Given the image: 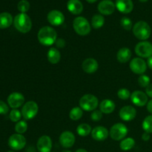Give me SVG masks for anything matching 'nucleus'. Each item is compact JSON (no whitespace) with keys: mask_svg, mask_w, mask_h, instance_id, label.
Listing matches in <instances>:
<instances>
[{"mask_svg":"<svg viewBox=\"0 0 152 152\" xmlns=\"http://www.w3.org/2000/svg\"><path fill=\"white\" fill-rule=\"evenodd\" d=\"M27 130H28V124L24 120L19 121L15 126V131L17 134H22L25 133Z\"/></svg>","mask_w":152,"mask_h":152,"instance_id":"obj_31","label":"nucleus"},{"mask_svg":"<svg viewBox=\"0 0 152 152\" xmlns=\"http://www.w3.org/2000/svg\"><path fill=\"white\" fill-rule=\"evenodd\" d=\"M109 132L106 128L103 126H96L92 129L91 137L96 141H103L108 138Z\"/></svg>","mask_w":152,"mask_h":152,"instance_id":"obj_18","label":"nucleus"},{"mask_svg":"<svg viewBox=\"0 0 152 152\" xmlns=\"http://www.w3.org/2000/svg\"><path fill=\"white\" fill-rule=\"evenodd\" d=\"M37 149L39 152H50L52 149V140L47 135H43L39 138L37 143Z\"/></svg>","mask_w":152,"mask_h":152,"instance_id":"obj_15","label":"nucleus"},{"mask_svg":"<svg viewBox=\"0 0 152 152\" xmlns=\"http://www.w3.org/2000/svg\"><path fill=\"white\" fill-rule=\"evenodd\" d=\"M115 103L112 100L109 99H103L100 102L99 105V109L102 114H111L115 110Z\"/></svg>","mask_w":152,"mask_h":152,"instance_id":"obj_22","label":"nucleus"},{"mask_svg":"<svg viewBox=\"0 0 152 152\" xmlns=\"http://www.w3.org/2000/svg\"><path fill=\"white\" fill-rule=\"evenodd\" d=\"M142 129L148 134L152 133V115H149L144 119L142 122Z\"/></svg>","mask_w":152,"mask_h":152,"instance_id":"obj_30","label":"nucleus"},{"mask_svg":"<svg viewBox=\"0 0 152 152\" xmlns=\"http://www.w3.org/2000/svg\"><path fill=\"white\" fill-rule=\"evenodd\" d=\"M120 25L123 27V29L126 31H130L132 29V21L128 17H123L120 20Z\"/></svg>","mask_w":152,"mask_h":152,"instance_id":"obj_33","label":"nucleus"},{"mask_svg":"<svg viewBox=\"0 0 152 152\" xmlns=\"http://www.w3.org/2000/svg\"><path fill=\"white\" fill-rule=\"evenodd\" d=\"M145 94H147V96L152 98V83H151V84L145 88Z\"/></svg>","mask_w":152,"mask_h":152,"instance_id":"obj_40","label":"nucleus"},{"mask_svg":"<svg viewBox=\"0 0 152 152\" xmlns=\"http://www.w3.org/2000/svg\"><path fill=\"white\" fill-rule=\"evenodd\" d=\"M131 100L134 105L138 107L145 106L148 103V96L141 91H135L131 95Z\"/></svg>","mask_w":152,"mask_h":152,"instance_id":"obj_13","label":"nucleus"},{"mask_svg":"<svg viewBox=\"0 0 152 152\" xmlns=\"http://www.w3.org/2000/svg\"><path fill=\"white\" fill-rule=\"evenodd\" d=\"M128 134V129L126 125L121 123L114 124L111 127L109 135L114 140L119 141L123 140Z\"/></svg>","mask_w":152,"mask_h":152,"instance_id":"obj_6","label":"nucleus"},{"mask_svg":"<svg viewBox=\"0 0 152 152\" xmlns=\"http://www.w3.org/2000/svg\"><path fill=\"white\" fill-rule=\"evenodd\" d=\"M55 44H56V47L57 48H64L65 46V39H63L59 38L56 39Z\"/></svg>","mask_w":152,"mask_h":152,"instance_id":"obj_39","label":"nucleus"},{"mask_svg":"<svg viewBox=\"0 0 152 152\" xmlns=\"http://www.w3.org/2000/svg\"><path fill=\"white\" fill-rule=\"evenodd\" d=\"M116 7L123 13H131L134 8V4L132 0H116Z\"/></svg>","mask_w":152,"mask_h":152,"instance_id":"obj_20","label":"nucleus"},{"mask_svg":"<svg viewBox=\"0 0 152 152\" xmlns=\"http://www.w3.org/2000/svg\"><path fill=\"white\" fill-rule=\"evenodd\" d=\"M105 23V18L101 14H95L91 19V25L94 29L102 28Z\"/></svg>","mask_w":152,"mask_h":152,"instance_id":"obj_26","label":"nucleus"},{"mask_svg":"<svg viewBox=\"0 0 152 152\" xmlns=\"http://www.w3.org/2000/svg\"><path fill=\"white\" fill-rule=\"evenodd\" d=\"M98 10L102 15H111L114 12L116 5L111 0H102L98 4Z\"/></svg>","mask_w":152,"mask_h":152,"instance_id":"obj_16","label":"nucleus"},{"mask_svg":"<svg viewBox=\"0 0 152 152\" xmlns=\"http://www.w3.org/2000/svg\"><path fill=\"white\" fill-rule=\"evenodd\" d=\"M13 22V16L7 12L0 13V29H5L9 28Z\"/></svg>","mask_w":152,"mask_h":152,"instance_id":"obj_24","label":"nucleus"},{"mask_svg":"<svg viewBox=\"0 0 152 152\" xmlns=\"http://www.w3.org/2000/svg\"><path fill=\"white\" fill-rule=\"evenodd\" d=\"M39 111V106L34 101H28L22 108V115L26 120L34 119L37 116Z\"/></svg>","mask_w":152,"mask_h":152,"instance_id":"obj_7","label":"nucleus"},{"mask_svg":"<svg viewBox=\"0 0 152 152\" xmlns=\"http://www.w3.org/2000/svg\"><path fill=\"white\" fill-rule=\"evenodd\" d=\"M132 57V51L128 48L124 47L120 48L117 53V59L121 63L129 62Z\"/></svg>","mask_w":152,"mask_h":152,"instance_id":"obj_23","label":"nucleus"},{"mask_svg":"<svg viewBox=\"0 0 152 152\" xmlns=\"http://www.w3.org/2000/svg\"><path fill=\"white\" fill-rule=\"evenodd\" d=\"M7 152H13V151H7Z\"/></svg>","mask_w":152,"mask_h":152,"instance_id":"obj_48","label":"nucleus"},{"mask_svg":"<svg viewBox=\"0 0 152 152\" xmlns=\"http://www.w3.org/2000/svg\"><path fill=\"white\" fill-rule=\"evenodd\" d=\"M134 50L137 56L142 58H149L152 56V44L149 42H140L137 45Z\"/></svg>","mask_w":152,"mask_h":152,"instance_id":"obj_8","label":"nucleus"},{"mask_svg":"<svg viewBox=\"0 0 152 152\" xmlns=\"http://www.w3.org/2000/svg\"><path fill=\"white\" fill-rule=\"evenodd\" d=\"M147 65L149 67L150 69L152 70V56L148 58V60H147Z\"/></svg>","mask_w":152,"mask_h":152,"instance_id":"obj_43","label":"nucleus"},{"mask_svg":"<svg viewBox=\"0 0 152 152\" xmlns=\"http://www.w3.org/2000/svg\"><path fill=\"white\" fill-rule=\"evenodd\" d=\"M91 118L92 121L98 122L102 118V113L101 111H94L91 113Z\"/></svg>","mask_w":152,"mask_h":152,"instance_id":"obj_37","label":"nucleus"},{"mask_svg":"<svg viewBox=\"0 0 152 152\" xmlns=\"http://www.w3.org/2000/svg\"><path fill=\"white\" fill-rule=\"evenodd\" d=\"M13 24L16 29L22 34L28 33L32 28L31 18L26 13H21L16 15L13 19Z\"/></svg>","mask_w":152,"mask_h":152,"instance_id":"obj_2","label":"nucleus"},{"mask_svg":"<svg viewBox=\"0 0 152 152\" xmlns=\"http://www.w3.org/2000/svg\"><path fill=\"white\" fill-rule=\"evenodd\" d=\"M47 19L50 25H53V26H59V25L63 24L64 21H65V16L59 10H53L49 12Z\"/></svg>","mask_w":152,"mask_h":152,"instance_id":"obj_12","label":"nucleus"},{"mask_svg":"<svg viewBox=\"0 0 152 152\" xmlns=\"http://www.w3.org/2000/svg\"><path fill=\"white\" fill-rule=\"evenodd\" d=\"M9 111V107L3 101L0 100V114H6Z\"/></svg>","mask_w":152,"mask_h":152,"instance_id":"obj_38","label":"nucleus"},{"mask_svg":"<svg viewBox=\"0 0 152 152\" xmlns=\"http://www.w3.org/2000/svg\"><path fill=\"white\" fill-rule=\"evenodd\" d=\"M7 102L10 108L13 109H17L25 102V96L19 92H13L7 97Z\"/></svg>","mask_w":152,"mask_h":152,"instance_id":"obj_11","label":"nucleus"},{"mask_svg":"<svg viewBox=\"0 0 152 152\" xmlns=\"http://www.w3.org/2000/svg\"><path fill=\"white\" fill-rule=\"evenodd\" d=\"M150 81H151V80L148 77V76L144 75V74H142L138 78V83H139L140 86H141L142 88H145L151 84Z\"/></svg>","mask_w":152,"mask_h":152,"instance_id":"obj_35","label":"nucleus"},{"mask_svg":"<svg viewBox=\"0 0 152 152\" xmlns=\"http://www.w3.org/2000/svg\"><path fill=\"white\" fill-rule=\"evenodd\" d=\"M62 152H71V151H69V150H64V151H62Z\"/></svg>","mask_w":152,"mask_h":152,"instance_id":"obj_46","label":"nucleus"},{"mask_svg":"<svg viewBox=\"0 0 152 152\" xmlns=\"http://www.w3.org/2000/svg\"><path fill=\"white\" fill-rule=\"evenodd\" d=\"M130 69L136 74H143L147 69V64L142 58H134L130 62Z\"/></svg>","mask_w":152,"mask_h":152,"instance_id":"obj_10","label":"nucleus"},{"mask_svg":"<svg viewBox=\"0 0 152 152\" xmlns=\"http://www.w3.org/2000/svg\"><path fill=\"white\" fill-rule=\"evenodd\" d=\"M147 110L148 111V112L152 114V99L148 101L147 103Z\"/></svg>","mask_w":152,"mask_h":152,"instance_id":"obj_42","label":"nucleus"},{"mask_svg":"<svg viewBox=\"0 0 152 152\" xmlns=\"http://www.w3.org/2000/svg\"><path fill=\"white\" fill-rule=\"evenodd\" d=\"M75 136L71 132H64L59 137V142L63 148H68L74 145L75 142Z\"/></svg>","mask_w":152,"mask_h":152,"instance_id":"obj_17","label":"nucleus"},{"mask_svg":"<svg viewBox=\"0 0 152 152\" xmlns=\"http://www.w3.org/2000/svg\"><path fill=\"white\" fill-rule=\"evenodd\" d=\"M120 117L123 121H132L136 117L137 111L133 106L126 105L120 110Z\"/></svg>","mask_w":152,"mask_h":152,"instance_id":"obj_14","label":"nucleus"},{"mask_svg":"<svg viewBox=\"0 0 152 152\" xmlns=\"http://www.w3.org/2000/svg\"><path fill=\"white\" fill-rule=\"evenodd\" d=\"M83 115V111L80 107H74L69 113V117L71 120L77 121L81 119Z\"/></svg>","mask_w":152,"mask_h":152,"instance_id":"obj_29","label":"nucleus"},{"mask_svg":"<svg viewBox=\"0 0 152 152\" xmlns=\"http://www.w3.org/2000/svg\"><path fill=\"white\" fill-rule=\"evenodd\" d=\"M17 8L21 13H25L30 9V3L27 0H21L17 4Z\"/></svg>","mask_w":152,"mask_h":152,"instance_id":"obj_32","label":"nucleus"},{"mask_svg":"<svg viewBox=\"0 0 152 152\" xmlns=\"http://www.w3.org/2000/svg\"><path fill=\"white\" fill-rule=\"evenodd\" d=\"M8 145L10 148L15 151L22 149L26 145V139L20 134H14L9 137Z\"/></svg>","mask_w":152,"mask_h":152,"instance_id":"obj_9","label":"nucleus"},{"mask_svg":"<svg viewBox=\"0 0 152 152\" xmlns=\"http://www.w3.org/2000/svg\"><path fill=\"white\" fill-rule=\"evenodd\" d=\"M74 31L80 36H86L91 32V25L88 21L83 16L75 18L73 22Z\"/></svg>","mask_w":152,"mask_h":152,"instance_id":"obj_4","label":"nucleus"},{"mask_svg":"<svg viewBox=\"0 0 152 152\" xmlns=\"http://www.w3.org/2000/svg\"><path fill=\"white\" fill-rule=\"evenodd\" d=\"M22 112L17 109H13L10 112V119L12 122L14 123H18L20 121V119L22 117Z\"/></svg>","mask_w":152,"mask_h":152,"instance_id":"obj_36","label":"nucleus"},{"mask_svg":"<svg viewBox=\"0 0 152 152\" xmlns=\"http://www.w3.org/2000/svg\"><path fill=\"white\" fill-rule=\"evenodd\" d=\"M135 145V140L132 137H128L126 139H123L120 142V147L123 151H129Z\"/></svg>","mask_w":152,"mask_h":152,"instance_id":"obj_28","label":"nucleus"},{"mask_svg":"<svg viewBox=\"0 0 152 152\" xmlns=\"http://www.w3.org/2000/svg\"><path fill=\"white\" fill-rule=\"evenodd\" d=\"M99 105V100L93 94H85L80 98V106L83 110L86 111H94Z\"/></svg>","mask_w":152,"mask_h":152,"instance_id":"obj_5","label":"nucleus"},{"mask_svg":"<svg viewBox=\"0 0 152 152\" xmlns=\"http://www.w3.org/2000/svg\"><path fill=\"white\" fill-rule=\"evenodd\" d=\"M91 132V127L87 123H82L77 128V134L81 137H87Z\"/></svg>","mask_w":152,"mask_h":152,"instance_id":"obj_27","label":"nucleus"},{"mask_svg":"<svg viewBox=\"0 0 152 152\" xmlns=\"http://www.w3.org/2000/svg\"><path fill=\"white\" fill-rule=\"evenodd\" d=\"M47 58L50 63L53 65L57 64L61 59L60 52L56 48H50L48 51Z\"/></svg>","mask_w":152,"mask_h":152,"instance_id":"obj_25","label":"nucleus"},{"mask_svg":"<svg viewBox=\"0 0 152 152\" xmlns=\"http://www.w3.org/2000/svg\"><path fill=\"white\" fill-rule=\"evenodd\" d=\"M67 7L72 14L78 15L83 12V4L80 0H69L67 3Z\"/></svg>","mask_w":152,"mask_h":152,"instance_id":"obj_21","label":"nucleus"},{"mask_svg":"<svg viewBox=\"0 0 152 152\" xmlns=\"http://www.w3.org/2000/svg\"><path fill=\"white\" fill-rule=\"evenodd\" d=\"M86 1L89 3H94V2H96L97 0H86Z\"/></svg>","mask_w":152,"mask_h":152,"instance_id":"obj_45","label":"nucleus"},{"mask_svg":"<svg viewBox=\"0 0 152 152\" xmlns=\"http://www.w3.org/2000/svg\"><path fill=\"white\" fill-rule=\"evenodd\" d=\"M131 95L132 94H131L130 91L128 90L127 88H120L117 91V96L120 99H123V100L129 99L131 97Z\"/></svg>","mask_w":152,"mask_h":152,"instance_id":"obj_34","label":"nucleus"},{"mask_svg":"<svg viewBox=\"0 0 152 152\" xmlns=\"http://www.w3.org/2000/svg\"><path fill=\"white\" fill-rule=\"evenodd\" d=\"M76 152H88L86 149H83V148H80V149L77 150Z\"/></svg>","mask_w":152,"mask_h":152,"instance_id":"obj_44","label":"nucleus"},{"mask_svg":"<svg viewBox=\"0 0 152 152\" xmlns=\"http://www.w3.org/2000/svg\"><path fill=\"white\" fill-rule=\"evenodd\" d=\"M97 61L94 58H87L85 59L82 64V68L83 70L87 74H93L95 73L98 69Z\"/></svg>","mask_w":152,"mask_h":152,"instance_id":"obj_19","label":"nucleus"},{"mask_svg":"<svg viewBox=\"0 0 152 152\" xmlns=\"http://www.w3.org/2000/svg\"><path fill=\"white\" fill-rule=\"evenodd\" d=\"M38 41L45 46L52 45L57 39V33L50 26H44L40 28L37 34Z\"/></svg>","mask_w":152,"mask_h":152,"instance_id":"obj_1","label":"nucleus"},{"mask_svg":"<svg viewBox=\"0 0 152 152\" xmlns=\"http://www.w3.org/2000/svg\"><path fill=\"white\" fill-rule=\"evenodd\" d=\"M139 1H142V2H145V1H148V0H139Z\"/></svg>","mask_w":152,"mask_h":152,"instance_id":"obj_47","label":"nucleus"},{"mask_svg":"<svg viewBox=\"0 0 152 152\" xmlns=\"http://www.w3.org/2000/svg\"><path fill=\"white\" fill-rule=\"evenodd\" d=\"M133 34L140 40H146L151 36V30L149 25L144 21H139L133 26Z\"/></svg>","mask_w":152,"mask_h":152,"instance_id":"obj_3","label":"nucleus"},{"mask_svg":"<svg viewBox=\"0 0 152 152\" xmlns=\"http://www.w3.org/2000/svg\"><path fill=\"white\" fill-rule=\"evenodd\" d=\"M142 139L144 141H148L150 140V134L147 132H145V133L142 134Z\"/></svg>","mask_w":152,"mask_h":152,"instance_id":"obj_41","label":"nucleus"}]
</instances>
